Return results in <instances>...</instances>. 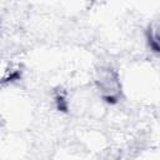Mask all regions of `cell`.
<instances>
[{
    "label": "cell",
    "instance_id": "1",
    "mask_svg": "<svg viewBox=\"0 0 160 160\" xmlns=\"http://www.w3.org/2000/svg\"><path fill=\"white\" fill-rule=\"evenodd\" d=\"M95 88L100 99L106 102H118L122 94L120 76L110 66H100L95 74Z\"/></svg>",
    "mask_w": 160,
    "mask_h": 160
},
{
    "label": "cell",
    "instance_id": "2",
    "mask_svg": "<svg viewBox=\"0 0 160 160\" xmlns=\"http://www.w3.org/2000/svg\"><path fill=\"white\" fill-rule=\"evenodd\" d=\"M19 66L10 59L0 56V86L6 85L19 78Z\"/></svg>",
    "mask_w": 160,
    "mask_h": 160
}]
</instances>
